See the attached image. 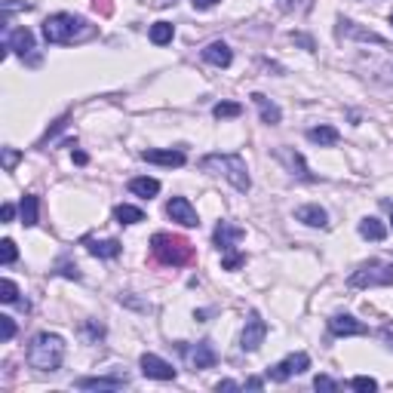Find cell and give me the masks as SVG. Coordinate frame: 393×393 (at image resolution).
I'll return each mask as SVG.
<instances>
[{
  "mask_svg": "<svg viewBox=\"0 0 393 393\" xmlns=\"http://www.w3.org/2000/svg\"><path fill=\"white\" fill-rule=\"evenodd\" d=\"M87 249L96 258H117L123 252V246L117 240H87Z\"/></svg>",
  "mask_w": 393,
  "mask_h": 393,
  "instance_id": "20",
  "label": "cell"
},
{
  "mask_svg": "<svg viewBox=\"0 0 393 393\" xmlns=\"http://www.w3.org/2000/svg\"><path fill=\"white\" fill-rule=\"evenodd\" d=\"M151 252L157 261L172 265V267H181V265H191V261H194V246L184 240V237H175V234H154Z\"/></svg>",
  "mask_w": 393,
  "mask_h": 393,
  "instance_id": "4",
  "label": "cell"
},
{
  "mask_svg": "<svg viewBox=\"0 0 393 393\" xmlns=\"http://www.w3.org/2000/svg\"><path fill=\"white\" fill-rule=\"evenodd\" d=\"M295 218H298V221H304L307 228H326V225H329V215H326V209H322V206H317V203H307V206H302V209L295 212Z\"/></svg>",
  "mask_w": 393,
  "mask_h": 393,
  "instance_id": "17",
  "label": "cell"
},
{
  "mask_svg": "<svg viewBox=\"0 0 393 393\" xmlns=\"http://www.w3.org/2000/svg\"><path fill=\"white\" fill-rule=\"evenodd\" d=\"M329 329H332V335L338 338H350V335H366L369 329L359 322L357 317H350V313H338V317L329 320Z\"/></svg>",
  "mask_w": 393,
  "mask_h": 393,
  "instance_id": "11",
  "label": "cell"
},
{
  "mask_svg": "<svg viewBox=\"0 0 393 393\" xmlns=\"http://www.w3.org/2000/svg\"><path fill=\"white\" fill-rule=\"evenodd\" d=\"M114 218L120 221V225H138V221H144V212L138 209V206H129V203H120L117 209H114Z\"/></svg>",
  "mask_w": 393,
  "mask_h": 393,
  "instance_id": "24",
  "label": "cell"
},
{
  "mask_svg": "<svg viewBox=\"0 0 393 393\" xmlns=\"http://www.w3.org/2000/svg\"><path fill=\"white\" fill-rule=\"evenodd\" d=\"M307 138H311L313 144H320V148H332L338 142V129L335 126H313V129H307Z\"/></svg>",
  "mask_w": 393,
  "mask_h": 393,
  "instance_id": "21",
  "label": "cell"
},
{
  "mask_svg": "<svg viewBox=\"0 0 393 393\" xmlns=\"http://www.w3.org/2000/svg\"><path fill=\"white\" fill-rule=\"evenodd\" d=\"M144 3H148L151 10H166V6H172L175 0H144Z\"/></svg>",
  "mask_w": 393,
  "mask_h": 393,
  "instance_id": "39",
  "label": "cell"
},
{
  "mask_svg": "<svg viewBox=\"0 0 393 393\" xmlns=\"http://www.w3.org/2000/svg\"><path fill=\"white\" fill-rule=\"evenodd\" d=\"M166 215L172 221H179L181 228H197L200 225V218H197V209L191 206V200L188 197H172L166 203Z\"/></svg>",
  "mask_w": 393,
  "mask_h": 393,
  "instance_id": "8",
  "label": "cell"
},
{
  "mask_svg": "<svg viewBox=\"0 0 393 393\" xmlns=\"http://www.w3.org/2000/svg\"><path fill=\"white\" fill-rule=\"evenodd\" d=\"M34 50V34H31L28 28H13L10 34H6V52H31Z\"/></svg>",
  "mask_w": 393,
  "mask_h": 393,
  "instance_id": "14",
  "label": "cell"
},
{
  "mask_svg": "<svg viewBox=\"0 0 393 393\" xmlns=\"http://www.w3.org/2000/svg\"><path fill=\"white\" fill-rule=\"evenodd\" d=\"M65 359V341L59 335H50V332H40L31 341L28 348V363L40 372H56Z\"/></svg>",
  "mask_w": 393,
  "mask_h": 393,
  "instance_id": "2",
  "label": "cell"
},
{
  "mask_svg": "<svg viewBox=\"0 0 393 393\" xmlns=\"http://www.w3.org/2000/svg\"><path fill=\"white\" fill-rule=\"evenodd\" d=\"M200 169L209 175H221L234 184L240 194L252 188V179H249V169H246V160L237 157V154H209V157L200 160Z\"/></svg>",
  "mask_w": 393,
  "mask_h": 393,
  "instance_id": "1",
  "label": "cell"
},
{
  "mask_svg": "<svg viewBox=\"0 0 393 393\" xmlns=\"http://www.w3.org/2000/svg\"><path fill=\"white\" fill-rule=\"evenodd\" d=\"M283 160H286V163L295 169L298 166V175H302V179H307V181H313V175L307 172L304 169V160H302V154H292V151H283Z\"/></svg>",
  "mask_w": 393,
  "mask_h": 393,
  "instance_id": "28",
  "label": "cell"
},
{
  "mask_svg": "<svg viewBox=\"0 0 393 393\" xmlns=\"http://www.w3.org/2000/svg\"><path fill=\"white\" fill-rule=\"evenodd\" d=\"M184 357H188V363H191V369H212L215 363H218V353H215V348L209 341H200V344H194L191 350H184Z\"/></svg>",
  "mask_w": 393,
  "mask_h": 393,
  "instance_id": "10",
  "label": "cell"
},
{
  "mask_svg": "<svg viewBox=\"0 0 393 393\" xmlns=\"http://www.w3.org/2000/svg\"><path fill=\"white\" fill-rule=\"evenodd\" d=\"M212 114H215V120H234L243 114V105L240 102H218L212 107Z\"/></svg>",
  "mask_w": 393,
  "mask_h": 393,
  "instance_id": "27",
  "label": "cell"
},
{
  "mask_svg": "<svg viewBox=\"0 0 393 393\" xmlns=\"http://www.w3.org/2000/svg\"><path fill=\"white\" fill-rule=\"evenodd\" d=\"M15 163H19V154H15L13 148H3V169H6V172H10Z\"/></svg>",
  "mask_w": 393,
  "mask_h": 393,
  "instance_id": "35",
  "label": "cell"
},
{
  "mask_svg": "<svg viewBox=\"0 0 393 393\" xmlns=\"http://www.w3.org/2000/svg\"><path fill=\"white\" fill-rule=\"evenodd\" d=\"M215 390H240V384L237 381H218L215 384Z\"/></svg>",
  "mask_w": 393,
  "mask_h": 393,
  "instance_id": "42",
  "label": "cell"
},
{
  "mask_svg": "<svg viewBox=\"0 0 393 393\" xmlns=\"http://www.w3.org/2000/svg\"><path fill=\"white\" fill-rule=\"evenodd\" d=\"M13 335H15L13 317H0V341H13Z\"/></svg>",
  "mask_w": 393,
  "mask_h": 393,
  "instance_id": "33",
  "label": "cell"
},
{
  "mask_svg": "<svg viewBox=\"0 0 393 393\" xmlns=\"http://www.w3.org/2000/svg\"><path fill=\"white\" fill-rule=\"evenodd\" d=\"M148 37H151V43H154V46H166V43L175 37V28L169 25V22H157V25H151Z\"/></svg>",
  "mask_w": 393,
  "mask_h": 393,
  "instance_id": "25",
  "label": "cell"
},
{
  "mask_svg": "<svg viewBox=\"0 0 393 393\" xmlns=\"http://www.w3.org/2000/svg\"><path fill=\"white\" fill-rule=\"evenodd\" d=\"M252 102L258 105V111H261V123H267V126H276V123H280V107H276L271 98L267 96H261V92H255V96H252Z\"/></svg>",
  "mask_w": 393,
  "mask_h": 393,
  "instance_id": "18",
  "label": "cell"
},
{
  "mask_svg": "<svg viewBox=\"0 0 393 393\" xmlns=\"http://www.w3.org/2000/svg\"><path fill=\"white\" fill-rule=\"evenodd\" d=\"M19 212H22V221H25V228H34V225H37V197H34V194H25V197H22Z\"/></svg>",
  "mask_w": 393,
  "mask_h": 393,
  "instance_id": "26",
  "label": "cell"
},
{
  "mask_svg": "<svg viewBox=\"0 0 393 393\" xmlns=\"http://www.w3.org/2000/svg\"><path fill=\"white\" fill-rule=\"evenodd\" d=\"M292 40H295L298 46H304V50H313V40L307 34H292Z\"/></svg>",
  "mask_w": 393,
  "mask_h": 393,
  "instance_id": "38",
  "label": "cell"
},
{
  "mask_svg": "<svg viewBox=\"0 0 393 393\" xmlns=\"http://www.w3.org/2000/svg\"><path fill=\"white\" fill-rule=\"evenodd\" d=\"M240 265H246V255H240V252H234V249H228L225 258H221V267H225V271H237Z\"/></svg>",
  "mask_w": 393,
  "mask_h": 393,
  "instance_id": "30",
  "label": "cell"
},
{
  "mask_svg": "<svg viewBox=\"0 0 393 393\" xmlns=\"http://www.w3.org/2000/svg\"><path fill=\"white\" fill-rule=\"evenodd\" d=\"M142 160L157 166H184V154L181 151H163V148H154V151H142Z\"/></svg>",
  "mask_w": 393,
  "mask_h": 393,
  "instance_id": "15",
  "label": "cell"
},
{
  "mask_svg": "<svg viewBox=\"0 0 393 393\" xmlns=\"http://www.w3.org/2000/svg\"><path fill=\"white\" fill-rule=\"evenodd\" d=\"M142 375H144V378H154V381H175L172 363L154 357V353H144V357H142Z\"/></svg>",
  "mask_w": 393,
  "mask_h": 393,
  "instance_id": "9",
  "label": "cell"
},
{
  "mask_svg": "<svg viewBox=\"0 0 393 393\" xmlns=\"http://www.w3.org/2000/svg\"><path fill=\"white\" fill-rule=\"evenodd\" d=\"M203 59L209 61V65H215V68H228L230 61H234V52H230V46H228V43L212 40V43L203 50Z\"/></svg>",
  "mask_w": 393,
  "mask_h": 393,
  "instance_id": "16",
  "label": "cell"
},
{
  "mask_svg": "<svg viewBox=\"0 0 393 393\" xmlns=\"http://www.w3.org/2000/svg\"><path fill=\"white\" fill-rule=\"evenodd\" d=\"M313 387L317 390H338V381H332L329 375H317V381H313Z\"/></svg>",
  "mask_w": 393,
  "mask_h": 393,
  "instance_id": "34",
  "label": "cell"
},
{
  "mask_svg": "<svg viewBox=\"0 0 393 393\" xmlns=\"http://www.w3.org/2000/svg\"><path fill=\"white\" fill-rule=\"evenodd\" d=\"M13 215H15V206H13V203H3V209H0V218H3V221H13Z\"/></svg>",
  "mask_w": 393,
  "mask_h": 393,
  "instance_id": "40",
  "label": "cell"
},
{
  "mask_svg": "<svg viewBox=\"0 0 393 393\" xmlns=\"http://www.w3.org/2000/svg\"><path fill=\"white\" fill-rule=\"evenodd\" d=\"M87 160H89V157H87V154H83V151H74V163H80V166H83V163H87Z\"/></svg>",
  "mask_w": 393,
  "mask_h": 393,
  "instance_id": "45",
  "label": "cell"
},
{
  "mask_svg": "<svg viewBox=\"0 0 393 393\" xmlns=\"http://www.w3.org/2000/svg\"><path fill=\"white\" fill-rule=\"evenodd\" d=\"M381 341L387 344V348H393V322H387V326L381 329Z\"/></svg>",
  "mask_w": 393,
  "mask_h": 393,
  "instance_id": "37",
  "label": "cell"
},
{
  "mask_svg": "<svg viewBox=\"0 0 393 393\" xmlns=\"http://www.w3.org/2000/svg\"><path fill=\"white\" fill-rule=\"evenodd\" d=\"M265 335H267V322L258 317V313H249V320H246V329H243V338H240V348L246 353L258 350L261 344H265Z\"/></svg>",
  "mask_w": 393,
  "mask_h": 393,
  "instance_id": "7",
  "label": "cell"
},
{
  "mask_svg": "<svg viewBox=\"0 0 393 393\" xmlns=\"http://www.w3.org/2000/svg\"><path fill=\"white\" fill-rule=\"evenodd\" d=\"M74 384L80 390H123L129 381L123 375H111V378H77Z\"/></svg>",
  "mask_w": 393,
  "mask_h": 393,
  "instance_id": "13",
  "label": "cell"
},
{
  "mask_svg": "<svg viewBox=\"0 0 393 393\" xmlns=\"http://www.w3.org/2000/svg\"><path fill=\"white\" fill-rule=\"evenodd\" d=\"M191 3L197 6V10H209V6H215V3H221V0H191Z\"/></svg>",
  "mask_w": 393,
  "mask_h": 393,
  "instance_id": "41",
  "label": "cell"
},
{
  "mask_svg": "<svg viewBox=\"0 0 393 393\" xmlns=\"http://www.w3.org/2000/svg\"><path fill=\"white\" fill-rule=\"evenodd\" d=\"M311 369V357L307 353H292V357H286L283 363H276L271 372H267V378L271 381H289L292 375H302V372H307Z\"/></svg>",
  "mask_w": 393,
  "mask_h": 393,
  "instance_id": "6",
  "label": "cell"
},
{
  "mask_svg": "<svg viewBox=\"0 0 393 393\" xmlns=\"http://www.w3.org/2000/svg\"><path fill=\"white\" fill-rule=\"evenodd\" d=\"M92 6H96L98 13H105V15L111 13V3H107V0H92Z\"/></svg>",
  "mask_w": 393,
  "mask_h": 393,
  "instance_id": "43",
  "label": "cell"
},
{
  "mask_svg": "<svg viewBox=\"0 0 393 393\" xmlns=\"http://www.w3.org/2000/svg\"><path fill=\"white\" fill-rule=\"evenodd\" d=\"M243 237H246L243 228H234L230 221H218V228H215L212 240H215V246H218L221 252H228V249H234V243H240Z\"/></svg>",
  "mask_w": 393,
  "mask_h": 393,
  "instance_id": "12",
  "label": "cell"
},
{
  "mask_svg": "<svg viewBox=\"0 0 393 393\" xmlns=\"http://www.w3.org/2000/svg\"><path fill=\"white\" fill-rule=\"evenodd\" d=\"M341 34H344V37H357V40L378 43V46H387V40H384L381 34H372V31H363V28H357V22H350V19H341Z\"/></svg>",
  "mask_w": 393,
  "mask_h": 393,
  "instance_id": "19",
  "label": "cell"
},
{
  "mask_svg": "<svg viewBox=\"0 0 393 393\" xmlns=\"http://www.w3.org/2000/svg\"><path fill=\"white\" fill-rule=\"evenodd\" d=\"M359 234L372 243H381L384 237H387V228H384V221H378V218H363L359 221Z\"/></svg>",
  "mask_w": 393,
  "mask_h": 393,
  "instance_id": "23",
  "label": "cell"
},
{
  "mask_svg": "<svg viewBox=\"0 0 393 393\" xmlns=\"http://www.w3.org/2000/svg\"><path fill=\"white\" fill-rule=\"evenodd\" d=\"M61 276H68V280H80V271H77V265H68V261H61Z\"/></svg>",
  "mask_w": 393,
  "mask_h": 393,
  "instance_id": "36",
  "label": "cell"
},
{
  "mask_svg": "<svg viewBox=\"0 0 393 393\" xmlns=\"http://www.w3.org/2000/svg\"><path fill=\"white\" fill-rule=\"evenodd\" d=\"M350 286L353 289H375V286H393V261L372 258L366 265H359L350 274Z\"/></svg>",
  "mask_w": 393,
  "mask_h": 393,
  "instance_id": "5",
  "label": "cell"
},
{
  "mask_svg": "<svg viewBox=\"0 0 393 393\" xmlns=\"http://www.w3.org/2000/svg\"><path fill=\"white\" fill-rule=\"evenodd\" d=\"M15 255H19V252H15V243H13V240H3V243H0V261H3V265H13Z\"/></svg>",
  "mask_w": 393,
  "mask_h": 393,
  "instance_id": "32",
  "label": "cell"
},
{
  "mask_svg": "<svg viewBox=\"0 0 393 393\" xmlns=\"http://www.w3.org/2000/svg\"><path fill=\"white\" fill-rule=\"evenodd\" d=\"M246 387H252V390H261V387H265V381H261V378H249V381H246Z\"/></svg>",
  "mask_w": 393,
  "mask_h": 393,
  "instance_id": "44",
  "label": "cell"
},
{
  "mask_svg": "<svg viewBox=\"0 0 393 393\" xmlns=\"http://www.w3.org/2000/svg\"><path fill=\"white\" fill-rule=\"evenodd\" d=\"M390 225H393V206H390Z\"/></svg>",
  "mask_w": 393,
  "mask_h": 393,
  "instance_id": "46",
  "label": "cell"
},
{
  "mask_svg": "<svg viewBox=\"0 0 393 393\" xmlns=\"http://www.w3.org/2000/svg\"><path fill=\"white\" fill-rule=\"evenodd\" d=\"M89 34V25L74 13H56L43 22V37L46 43H74Z\"/></svg>",
  "mask_w": 393,
  "mask_h": 393,
  "instance_id": "3",
  "label": "cell"
},
{
  "mask_svg": "<svg viewBox=\"0 0 393 393\" xmlns=\"http://www.w3.org/2000/svg\"><path fill=\"white\" fill-rule=\"evenodd\" d=\"M390 25H393V15H390Z\"/></svg>",
  "mask_w": 393,
  "mask_h": 393,
  "instance_id": "47",
  "label": "cell"
},
{
  "mask_svg": "<svg viewBox=\"0 0 393 393\" xmlns=\"http://www.w3.org/2000/svg\"><path fill=\"white\" fill-rule=\"evenodd\" d=\"M129 191H133L135 197L151 200V197L160 194V181L157 179H148V175H144V179H133V181H129Z\"/></svg>",
  "mask_w": 393,
  "mask_h": 393,
  "instance_id": "22",
  "label": "cell"
},
{
  "mask_svg": "<svg viewBox=\"0 0 393 393\" xmlns=\"http://www.w3.org/2000/svg\"><path fill=\"white\" fill-rule=\"evenodd\" d=\"M350 387L353 390H363V393H372V390H378V381L369 378V375H357V378L350 381Z\"/></svg>",
  "mask_w": 393,
  "mask_h": 393,
  "instance_id": "31",
  "label": "cell"
},
{
  "mask_svg": "<svg viewBox=\"0 0 393 393\" xmlns=\"http://www.w3.org/2000/svg\"><path fill=\"white\" fill-rule=\"evenodd\" d=\"M0 302H3V304H15V302H19V286H15L13 280L0 283Z\"/></svg>",
  "mask_w": 393,
  "mask_h": 393,
  "instance_id": "29",
  "label": "cell"
}]
</instances>
